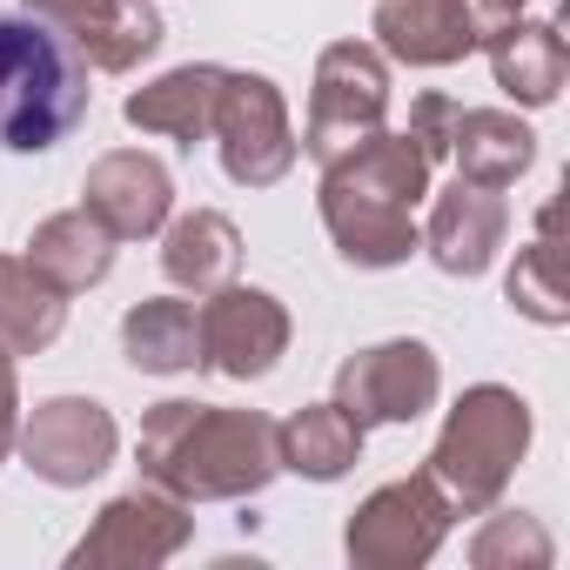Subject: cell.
I'll return each instance as SVG.
<instances>
[{"label":"cell","instance_id":"8992f818","mask_svg":"<svg viewBox=\"0 0 570 570\" xmlns=\"http://www.w3.org/2000/svg\"><path fill=\"white\" fill-rule=\"evenodd\" d=\"M208 141L222 155V175L235 188H275L282 175L296 168V121H289V101L268 75H222V95H215V121H208Z\"/></svg>","mask_w":570,"mask_h":570},{"label":"cell","instance_id":"9a60e30c","mask_svg":"<svg viewBox=\"0 0 570 570\" xmlns=\"http://www.w3.org/2000/svg\"><path fill=\"white\" fill-rule=\"evenodd\" d=\"M222 75H228V68H215V61L168 68V75H155L148 88H135V95L121 101V115H128V128H141V135H161V141H175V148H188V155H195V148L208 141V121H215Z\"/></svg>","mask_w":570,"mask_h":570},{"label":"cell","instance_id":"83f0119b","mask_svg":"<svg viewBox=\"0 0 570 570\" xmlns=\"http://www.w3.org/2000/svg\"><path fill=\"white\" fill-rule=\"evenodd\" d=\"M463 8H470V21H476V41H490V35H503L510 21H523L530 0H463Z\"/></svg>","mask_w":570,"mask_h":570},{"label":"cell","instance_id":"e0dca14e","mask_svg":"<svg viewBox=\"0 0 570 570\" xmlns=\"http://www.w3.org/2000/svg\"><path fill=\"white\" fill-rule=\"evenodd\" d=\"M161 275L188 296H215L242 275V228L222 208H188L161 228Z\"/></svg>","mask_w":570,"mask_h":570},{"label":"cell","instance_id":"4fadbf2b","mask_svg":"<svg viewBox=\"0 0 570 570\" xmlns=\"http://www.w3.org/2000/svg\"><path fill=\"white\" fill-rule=\"evenodd\" d=\"M503 235H510V202H503V188H476V181H450L443 195L430 188V222H423V255L443 268V275H483L490 262H497V248H503Z\"/></svg>","mask_w":570,"mask_h":570},{"label":"cell","instance_id":"3957f363","mask_svg":"<svg viewBox=\"0 0 570 570\" xmlns=\"http://www.w3.org/2000/svg\"><path fill=\"white\" fill-rule=\"evenodd\" d=\"M523 456H530V403L510 383H470L450 403L423 470L436 476L456 517H483L490 503H503Z\"/></svg>","mask_w":570,"mask_h":570},{"label":"cell","instance_id":"603a6c76","mask_svg":"<svg viewBox=\"0 0 570 570\" xmlns=\"http://www.w3.org/2000/svg\"><path fill=\"white\" fill-rule=\"evenodd\" d=\"M68 41L81 48L88 68H101V75H135V68L168 41V28H161V14H155V0H95V8L75 21Z\"/></svg>","mask_w":570,"mask_h":570},{"label":"cell","instance_id":"4316f807","mask_svg":"<svg viewBox=\"0 0 570 570\" xmlns=\"http://www.w3.org/2000/svg\"><path fill=\"white\" fill-rule=\"evenodd\" d=\"M14 436H21V376H14V356L0 350V463L14 456Z\"/></svg>","mask_w":570,"mask_h":570},{"label":"cell","instance_id":"ba28073f","mask_svg":"<svg viewBox=\"0 0 570 570\" xmlns=\"http://www.w3.org/2000/svg\"><path fill=\"white\" fill-rule=\"evenodd\" d=\"M443 396V363L430 343L416 336H396V343H376V350H356L343 370H336V396L363 430L376 423H416L430 416Z\"/></svg>","mask_w":570,"mask_h":570},{"label":"cell","instance_id":"484cf974","mask_svg":"<svg viewBox=\"0 0 570 570\" xmlns=\"http://www.w3.org/2000/svg\"><path fill=\"white\" fill-rule=\"evenodd\" d=\"M456 115H463V108H456L450 95H416V101H410V128H403V135L423 148L430 168L450 161V128H456Z\"/></svg>","mask_w":570,"mask_h":570},{"label":"cell","instance_id":"cb8c5ba5","mask_svg":"<svg viewBox=\"0 0 570 570\" xmlns=\"http://www.w3.org/2000/svg\"><path fill=\"white\" fill-rule=\"evenodd\" d=\"M503 296L517 316L543 323V330H563L570 323V296H563V248H557V202H543L537 215V242L517 248L510 275H503Z\"/></svg>","mask_w":570,"mask_h":570},{"label":"cell","instance_id":"ac0fdd59","mask_svg":"<svg viewBox=\"0 0 570 570\" xmlns=\"http://www.w3.org/2000/svg\"><path fill=\"white\" fill-rule=\"evenodd\" d=\"M450 161L463 181L476 188H510L517 175H530L537 161V135L530 121H517L510 108H463L450 128Z\"/></svg>","mask_w":570,"mask_h":570},{"label":"cell","instance_id":"44dd1931","mask_svg":"<svg viewBox=\"0 0 570 570\" xmlns=\"http://www.w3.org/2000/svg\"><path fill=\"white\" fill-rule=\"evenodd\" d=\"M68 330V296L28 262V255H0V350L8 356H41Z\"/></svg>","mask_w":570,"mask_h":570},{"label":"cell","instance_id":"d4e9b609","mask_svg":"<svg viewBox=\"0 0 570 570\" xmlns=\"http://www.w3.org/2000/svg\"><path fill=\"white\" fill-rule=\"evenodd\" d=\"M557 557V543L543 537V523L537 517H523V510H483V530L470 537V563L476 570H543Z\"/></svg>","mask_w":570,"mask_h":570},{"label":"cell","instance_id":"2e32d148","mask_svg":"<svg viewBox=\"0 0 570 570\" xmlns=\"http://www.w3.org/2000/svg\"><path fill=\"white\" fill-rule=\"evenodd\" d=\"M483 55H490V81L517 108H550L570 81V41L557 21H510L503 35L483 41Z\"/></svg>","mask_w":570,"mask_h":570},{"label":"cell","instance_id":"7a4b0ae2","mask_svg":"<svg viewBox=\"0 0 570 570\" xmlns=\"http://www.w3.org/2000/svg\"><path fill=\"white\" fill-rule=\"evenodd\" d=\"M88 108L95 88L81 48L35 14H0V148L48 155L88 121Z\"/></svg>","mask_w":570,"mask_h":570},{"label":"cell","instance_id":"30bf717a","mask_svg":"<svg viewBox=\"0 0 570 570\" xmlns=\"http://www.w3.org/2000/svg\"><path fill=\"white\" fill-rule=\"evenodd\" d=\"M195 330H202V370H215V376H228V383L268 376L282 356H289V336H296L282 296L242 289V282L215 289V296L195 309Z\"/></svg>","mask_w":570,"mask_h":570},{"label":"cell","instance_id":"277c9868","mask_svg":"<svg viewBox=\"0 0 570 570\" xmlns=\"http://www.w3.org/2000/svg\"><path fill=\"white\" fill-rule=\"evenodd\" d=\"M383 121H390V61L376 55V41H330L316 55L309 121H303L296 148L316 168H330L350 148H363Z\"/></svg>","mask_w":570,"mask_h":570},{"label":"cell","instance_id":"7402d4cb","mask_svg":"<svg viewBox=\"0 0 570 570\" xmlns=\"http://www.w3.org/2000/svg\"><path fill=\"white\" fill-rule=\"evenodd\" d=\"M121 356L141 376H188L202 370V330H195V303L181 296H148L121 316Z\"/></svg>","mask_w":570,"mask_h":570},{"label":"cell","instance_id":"52a82bcc","mask_svg":"<svg viewBox=\"0 0 570 570\" xmlns=\"http://www.w3.org/2000/svg\"><path fill=\"white\" fill-rule=\"evenodd\" d=\"M195 543V517L181 497L141 483L101 503V517L88 523V537L68 550L75 570H155L168 557H181Z\"/></svg>","mask_w":570,"mask_h":570},{"label":"cell","instance_id":"6da1fadb","mask_svg":"<svg viewBox=\"0 0 570 570\" xmlns=\"http://www.w3.org/2000/svg\"><path fill=\"white\" fill-rule=\"evenodd\" d=\"M135 463H141V483L181 503H242L282 476L275 423L262 410H222L195 396H168L141 416Z\"/></svg>","mask_w":570,"mask_h":570},{"label":"cell","instance_id":"9c48e42d","mask_svg":"<svg viewBox=\"0 0 570 570\" xmlns=\"http://www.w3.org/2000/svg\"><path fill=\"white\" fill-rule=\"evenodd\" d=\"M14 450H21V463H28L41 483L81 490V483H95V476L115 463L121 430H115L108 403H95V396H48V403H35V410L21 416Z\"/></svg>","mask_w":570,"mask_h":570},{"label":"cell","instance_id":"5bb4252c","mask_svg":"<svg viewBox=\"0 0 570 570\" xmlns=\"http://www.w3.org/2000/svg\"><path fill=\"white\" fill-rule=\"evenodd\" d=\"M370 35H376V55L403 68H456L483 48L463 0H376Z\"/></svg>","mask_w":570,"mask_h":570},{"label":"cell","instance_id":"d6986e66","mask_svg":"<svg viewBox=\"0 0 570 570\" xmlns=\"http://www.w3.org/2000/svg\"><path fill=\"white\" fill-rule=\"evenodd\" d=\"M28 262L55 282L61 296H81V289H101L108 268H115V235L88 215V208H61L48 215L35 235H28Z\"/></svg>","mask_w":570,"mask_h":570},{"label":"cell","instance_id":"7c38bea8","mask_svg":"<svg viewBox=\"0 0 570 570\" xmlns=\"http://www.w3.org/2000/svg\"><path fill=\"white\" fill-rule=\"evenodd\" d=\"M316 208H323V228H330V242L350 268H403L423 248V228H416L410 208H396L370 188H350L336 175H323Z\"/></svg>","mask_w":570,"mask_h":570},{"label":"cell","instance_id":"8fae6325","mask_svg":"<svg viewBox=\"0 0 570 570\" xmlns=\"http://www.w3.org/2000/svg\"><path fill=\"white\" fill-rule=\"evenodd\" d=\"M81 208H88L115 242H148V235H161L168 215H175V175H168L155 155H141V148H115V155H101V161L88 168Z\"/></svg>","mask_w":570,"mask_h":570},{"label":"cell","instance_id":"5b68a950","mask_svg":"<svg viewBox=\"0 0 570 570\" xmlns=\"http://www.w3.org/2000/svg\"><path fill=\"white\" fill-rule=\"evenodd\" d=\"M450 523H456L450 497L436 490L430 470H416V476H396V483H383L356 503V517L343 530V550H350L356 570H423L443 550Z\"/></svg>","mask_w":570,"mask_h":570},{"label":"cell","instance_id":"ffe728a7","mask_svg":"<svg viewBox=\"0 0 570 570\" xmlns=\"http://www.w3.org/2000/svg\"><path fill=\"white\" fill-rule=\"evenodd\" d=\"M275 450H282V470H296L309 483H343L363 463V423L343 403H309L289 423H275Z\"/></svg>","mask_w":570,"mask_h":570}]
</instances>
